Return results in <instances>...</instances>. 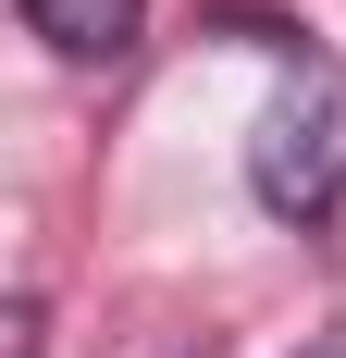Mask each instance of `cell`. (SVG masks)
Wrapping results in <instances>:
<instances>
[{"instance_id":"6da1fadb","label":"cell","mask_w":346,"mask_h":358,"mask_svg":"<svg viewBox=\"0 0 346 358\" xmlns=\"http://www.w3.org/2000/svg\"><path fill=\"white\" fill-rule=\"evenodd\" d=\"M247 198L272 222H334V198H346V74L334 62H297V87L260 111V136H247Z\"/></svg>"},{"instance_id":"7a4b0ae2","label":"cell","mask_w":346,"mask_h":358,"mask_svg":"<svg viewBox=\"0 0 346 358\" xmlns=\"http://www.w3.org/2000/svg\"><path fill=\"white\" fill-rule=\"evenodd\" d=\"M13 13H25V37L50 62H124L148 25V0H13Z\"/></svg>"},{"instance_id":"3957f363","label":"cell","mask_w":346,"mask_h":358,"mask_svg":"<svg viewBox=\"0 0 346 358\" xmlns=\"http://www.w3.org/2000/svg\"><path fill=\"white\" fill-rule=\"evenodd\" d=\"M321 358H346V346H321Z\"/></svg>"}]
</instances>
